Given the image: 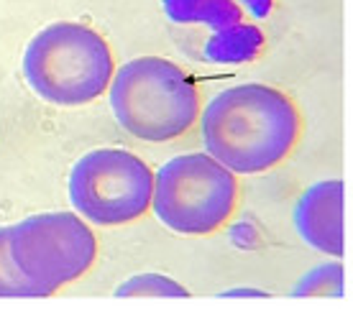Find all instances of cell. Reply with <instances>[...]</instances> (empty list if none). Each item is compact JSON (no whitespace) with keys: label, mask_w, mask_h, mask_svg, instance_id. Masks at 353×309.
Here are the masks:
<instances>
[{"label":"cell","mask_w":353,"mask_h":309,"mask_svg":"<svg viewBox=\"0 0 353 309\" xmlns=\"http://www.w3.org/2000/svg\"><path fill=\"white\" fill-rule=\"evenodd\" d=\"M294 230L310 248L343 256V182L325 179L307 187L294 204Z\"/></svg>","instance_id":"cell-8"},{"label":"cell","mask_w":353,"mask_h":309,"mask_svg":"<svg viewBox=\"0 0 353 309\" xmlns=\"http://www.w3.org/2000/svg\"><path fill=\"white\" fill-rule=\"evenodd\" d=\"M115 59L95 28L59 21L41 28L23 52L28 87L52 105L80 107L108 92Z\"/></svg>","instance_id":"cell-3"},{"label":"cell","mask_w":353,"mask_h":309,"mask_svg":"<svg viewBox=\"0 0 353 309\" xmlns=\"http://www.w3.org/2000/svg\"><path fill=\"white\" fill-rule=\"evenodd\" d=\"M118 297H190L182 284L161 274H141L131 276L115 289Z\"/></svg>","instance_id":"cell-11"},{"label":"cell","mask_w":353,"mask_h":309,"mask_svg":"<svg viewBox=\"0 0 353 309\" xmlns=\"http://www.w3.org/2000/svg\"><path fill=\"white\" fill-rule=\"evenodd\" d=\"M108 98L118 125L149 143L182 138L203 110L192 77L164 56H139L121 64L108 85Z\"/></svg>","instance_id":"cell-2"},{"label":"cell","mask_w":353,"mask_h":309,"mask_svg":"<svg viewBox=\"0 0 353 309\" xmlns=\"http://www.w3.org/2000/svg\"><path fill=\"white\" fill-rule=\"evenodd\" d=\"M0 297H10V299H18V297H41V292L18 271V266L10 258L8 225L0 228Z\"/></svg>","instance_id":"cell-10"},{"label":"cell","mask_w":353,"mask_h":309,"mask_svg":"<svg viewBox=\"0 0 353 309\" xmlns=\"http://www.w3.org/2000/svg\"><path fill=\"white\" fill-rule=\"evenodd\" d=\"M294 297H343V266L333 264L315 266L294 286Z\"/></svg>","instance_id":"cell-9"},{"label":"cell","mask_w":353,"mask_h":309,"mask_svg":"<svg viewBox=\"0 0 353 309\" xmlns=\"http://www.w3.org/2000/svg\"><path fill=\"white\" fill-rule=\"evenodd\" d=\"M8 251L41 297H52L92 268L97 238L77 212H39L8 225Z\"/></svg>","instance_id":"cell-5"},{"label":"cell","mask_w":353,"mask_h":309,"mask_svg":"<svg viewBox=\"0 0 353 309\" xmlns=\"http://www.w3.org/2000/svg\"><path fill=\"white\" fill-rule=\"evenodd\" d=\"M161 8L172 23L210 31L203 52L208 62L241 64L264 49L261 23L274 13V0H161Z\"/></svg>","instance_id":"cell-7"},{"label":"cell","mask_w":353,"mask_h":309,"mask_svg":"<svg viewBox=\"0 0 353 309\" xmlns=\"http://www.w3.org/2000/svg\"><path fill=\"white\" fill-rule=\"evenodd\" d=\"M205 153L233 174H264L292 156L302 136L294 100L264 82H243L218 92L200 110Z\"/></svg>","instance_id":"cell-1"},{"label":"cell","mask_w":353,"mask_h":309,"mask_svg":"<svg viewBox=\"0 0 353 309\" xmlns=\"http://www.w3.org/2000/svg\"><path fill=\"white\" fill-rule=\"evenodd\" d=\"M239 177L210 153H182L154 174L151 210L179 235H212L239 207Z\"/></svg>","instance_id":"cell-4"},{"label":"cell","mask_w":353,"mask_h":309,"mask_svg":"<svg viewBox=\"0 0 353 309\" xmlns=\"http://www.w3.org/2000/svg\"><path fill=\"white\" fill-rule=\"evenodd\" d=\"M67 189L80 217L100 228H118L151 210L154 171L131 151L95 149L74 161Z\"/></svg>","instance_id":"cell-6"}]
</instances>
